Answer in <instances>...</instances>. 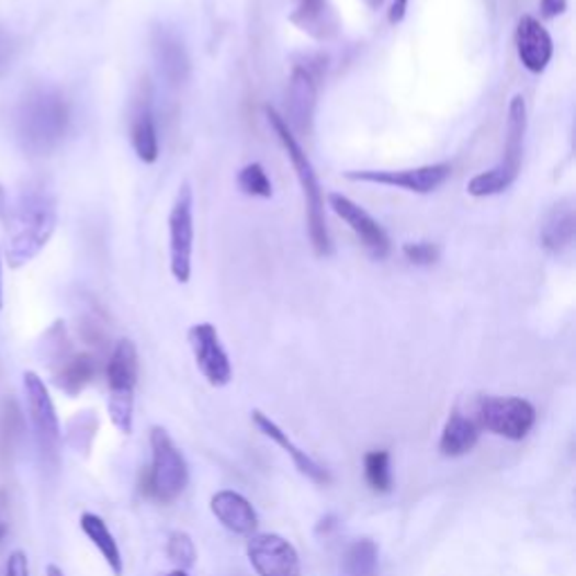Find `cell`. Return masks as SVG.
I'll list each match as a JSON object with an SVG mask.
<instances>
[{
  "mask_svg": "<svg viewBox=\"0 0 576 576\" xmlns=\"http://www.w3.org/2000/svg\"><path fill=\"white\" fill-rule=\"evenodd\" d=\"M57 228V201L43 190H25L8 218V259L12 266L32 261L48 246Z\"/></svg>",
  "mask_w": 576,
  "mask_h": 576,
  "instance_id": "cell-1",
  "label": "cell"
},
{
  "mask_svg": "<svg viewBox=\"0 0 576 576\" xmlns=\"http://www.w3.org/2000/svg\"><path fill=\"white\" fill-rule=\"evenodd\" d=\"M266 120H269L271 128L275 131L280 145L284 147V151H286V156L295 169V176H297L302 194H304V203H306V228H308V239H312L314 252L318 257H329L331 255V235L327 228L325 194H323V188L318 181L316 167H314L312 158L304 154L297 138L293 136V131L284 122V115H280L273 106H266Z\"/></svg>",
  "mask_w": 576,
  "mask_h": 576,
  "instance_id": "cell-2",
  "label": "cell"
},
{
  "mask_svg": "<svg viewBox=\"0 0 576 576\" xmlns=\"http://www.w3.org/2000/svg\"><path fill=\"white\" fill-rule=\"evenodd\" d=\"M70 104L55 88H38L19 109V136L27 151L50 154L68 133Z\"/></svg>",
  "mask_w": 576,
  "mask_h": 576,
  "instance_id": "cell-3",
  "label": "cell"
},
{
  "mask_svg": "<svg viewBox=\"0 0 576 576\" xmlns=\"http://www.w3.org/2000/svg\"><path fill=\"white\" fill-rule=\"evenodd\" d=\"M524 136H527V102L518 93L509 102V113H507V140H505V151L502 160L486 169L468 181L466 192L475 199H486V196H498L505 194L520 176L522 167V154H524Z\"/></svg>",
  "mask_w": 576,
  "mask_h": 576,
  "instance_id": "cell-4",
  "label": "cell"
},
{
  "mask_svg": "<svg viewBox=\"0 0 576 576\" xmlns=\"http://www.w3.org/2000/svg\"><path fill=\"white\" fill-rule=\"evenodd\" d=\"M151 444V466L143 475V494L156 502L171 505L179 500L190 482V468L181 453L173 444L169 432L160 426H154L149 432Z\"/></svg>",
  "mask_w": 576,
  "mask_h": 576,
  "instance_id": "cell-5",
  "label": "cell"
},
{
  "mask_svg": "<svg viewBox=\"0 0 576 576\" xmlns=\"http://www.w3.org/2000/svg\"><path fill=\"white\" fill-rule=\"evenodd\" d=\"M140 374L138 347L133 340L122 338L113 347L106 363V383H109V415L113 426L122 434L133 432V402H136V385Z\"/></svg>",
  "mask_w": 576,
  "mask_h": 576,
  "instance_id": "cell-6",
  "label": "cell"
},
{
  "mask_svg": "<svg viewBox=\"0 0 576 576\" xmlns=\"http://www.w3.org/2000/svg\"><path fill=\"white\" fill-rule=\"evenodd\" d=\"M23 392L27 402V417L32 423L34 441L43 466L57 468L61 451V426L53 396L36 372L23 374Z\"/></svg>",
  "mask_w": 576,
  "mask_h": 576,
  "instance_id": "cell-7",
  "label": "cell"
},
{
  "mask_svg": "<svg viewBox=\"0 0 576 576\" xmlns=\"http://www.w3.org/2000/svg\"><path fill=\"white\" fill-rule=\"evenodd\" d=\"M327 70V59L323 55H306L295 61L289 81V113L284 122L293 131V136H308L314 128V115L318 106V88Z\"/></svg>",
  "mask_w": 576,
  "mask_h": 576,
  "instance_id": "cell-8",
  "label": "cell"
},
{
  "mask_svg": "<svg viewBox=\"0 0 576 576\" xmlns=\"http://www.w3.org/2000/svg\"><path fill=\"white\" fill-rule=\"evenodd\" d=\"M482 430L522 441L537 423V408L520 396H479L471 413Z\"/></svg>",
  "mask_w": 576,
  "mask_h": 576,
  "instance_id": "cell-9",
  "label": "cell"
},
{
  "mask_svg": "<svg viewBox=\"0 0 576 576\" xmlns=\"http://www.w3.org/2000/svg\"><path fill=\"white\" fill-rule=\"evenodd\" d=\"M194 255V190L183 183L169 212V269L173 280L188 284Z\"/></svg>",
  "mask_w": 576,
  "mask_h": 576,
  "instance_id": "cell-10",
  "label": "cell"
},
{
  "mask_svg": "<svg viewBox=\"0 0 576 576\" xmlns=\"http://www.w3.org/2000/svg\"><path fill=\"white\" fill-rule=\"evenodd\" d=\"M451 162H434L413 169H349L342 176L351 183L385 185L410 194H432L451 179Z\"/></svg>",
  "mask_w": 576,
  "mask_h": 576,
  "instance_id": "cell-11",
  "label": "cell"
},
{
  "mask_svg": "<svg viewBox=\"0 0 576 576\" xmlns=\"http://www.w3.org/2000/svg\"><path fill=\"white\" fill-rule=\"evenodd\" d=\"M188 340L196 368L205 376V381L214 387H226L233 381V363L224 342L218 338L216 327L210 323L194 325L188 331Z\"/></svg>",
  "mask_w": 576,
  "mask_h": 576,
  "instance_id": "cell-12",
  "label": "cell"
},
{
  "mask_svg": "<svg viewBox=\"0 0 576 576\" xmlns=\"http://www.w3.org/2000/svg\"><path fill=\"white\" fill-rule=\"evenodd\" d=\"M246 554L257 576H302L297 550L280 534H252Z\"/></svg>",
  "mask_w": 576,
  "mask_h": 576,
  "instance_id": "cell-13",
  "label": "cell"
},
{
  "mask_svg": "<svg viewBox=\"0 0 576 576\" xmlns=\"http://www.w3.org/2000/svg\"><path fill=\"white\" fill-rule=\"evenodd\" d=\"M327 201L329 207L345 221L351 233L361 239V244L374 259H385L389 255L392 248L389 237L368 210H363L359 203H353L349 196L338 192H331Z\"/></svg>",
  "mask_w": 576,
  "mask_h": 576,
  "instance_id": "cell-14",
  "label": "cell"
},
{
  "mask_svg": "<svg viewBox=\"0 0 576 576\" xmlns=\"http://www.w3.org/2000/svg\"><path fill=\"white\" fill-rule=\"evenodd\" d=\"M516 53L520 64L531 72L541 75L547 70L554 57V41L547 27L531 14L518 19L516 25Z\"/></svg>",
  "mask_w": 576,
  "mask_h": 576,
  "instance_id": "cell-15",
  "label": "cell"
},
{
  "mask_svg": "<svg viewBox=\"0 0 576 576\" xmlns=\"http://www.w3.org/2000/svg\"><path fill=\"white\" fill-rule=\"evenodd\" d=\"M154 59L158 75L169 86H183L190 77L192 64L183 38L169 27H156L154 30Z\"/></svg>",
  "mask_w": 576,
  "mask_h": 576,
  "instance_id": "cell-16",
  "label": "cell"
},
{
  "mask_svg": "<svg viewBox=\"0 0 576 576\" xmlns=\"http://www.w3.org/2000/svg\"><path fill=\"white\" fill-rule=\"evenodd\" d=\"M252 423L259 428V432H261L263 437H269L271 441H275V444H278L286 455H291L295 468H297L302 475H306L308 479L316 482V484H323V486L331 482L329 471H327L325 466H320L312 455H306V451L297 449V447L293 444V441H291V437H289L269 415H263L261 410H252Z\"/></svg>",
  "mask_w": 576,
  "mask_h": 576,
  "instance_id": "cell-17",
  "label": "cell"
},
{
  "mask_svg": "<svg viewBox=\"0 0 576 576\" xmlns=\"http://www.w3.org/2000/svg\"><path fill=\"white\" fill-rule=\"evenodd\" d=\"M210 511L214 518L230 529L233 534L239 537H252L257 531L259 518L255 507L237 492H218L210 500Z\"/></svg>",
  "mask_w": 576,
  "mask_h": 576,
  "instance_id": "cell-18",
  "label": "cell"
},
{
  "mask_svg": "<svg viewBox=\"0 0 576 576\" xmlns=\"http://www.w3.org/2000/svg\"><path fill=\"white\" fill-rule=\"evenodd\" d=\"M479 432L482 428L477 426L475 417L468 413H462L460 408H455L447 423L444 430H441L439 437V453L444 458H462L468 455L479 441Z\"/></svg>",
  "mask_w": 576,
  "mask_h": 576,
  "instance_id": "cell-19",
  "label": "cell"
},
{
  "mask_svg": "<svg viewBox=\"0 0 576 576\" xmlns=\"http://www.w3.org/2000/svg\"><path fill=\"white\" fill-rule=\"evenodd\" d=\"M576 235V212L572 199L558 201L545 216L541 226V246L547 252L561 255L574 244Z\"/></svg>",
  "mask_w": 576,
  "mask_h": 576,
  "instance_id": "cell-20",
  "label": "cell"
},
{
  "mask_svg": "<svg viewBox=\"0 0 576 576\" xmlns=\"http://www.w3.org/2000/svg\"><path fill=\"white\" fill-rule=\"evenodd\" d=\"M55 368V383L68 396H77L98 374V359L88 351H70Z\"/></svg>",
  "mask_w": 576,
  "mask_h": 576,
  "instance_id": "cell-21",
  "label": "cell"
},
{
  "mask_svg": "<svg viewBox=\"0 0 576 576\" xmlns=\"http://www.w3.org/2000/svg\"><path fill=\"white\" fill-rule=\"evenodd\" d=\"M291 23L318 41H327L338 32V16L329 0H297Z\"/></svg>",
  "mask_w": 576,
  "mask_h": 576,
  "instance_id": "cell-22",
  "label": "cell"
},
{
  "mask_svg": "<svg viewBox=\"0 0 576 576\" xmlns=\"http://www.w3.org/2000/svg\"><path fill=\"white\" fill-rule=\"evenodd\" d=\"M131 145L136 156L145 165H154L160 156V140H158V128L154 120V111L149 102H143L136 109V115L131 120Z\"/></svg>",
  "mask_w": 576,
  "mask_h": 576,
  "instance_id": "cell-23",
  "label": "cell"
},
{
  "mask_svg": "<svg viewBox=\"0 0 576 576\" xmlns=\"http://www.w3.org/2000/svg\"><path fill=\"white\" fill-rule=\"evenodd\" d=\"M79 527H81L83 534L88 537V541H91V543L100 550V554L104 556V561H106V565L111 567V572H113L115 576H122V572H124V561H122L117 541L113 539L111 529H109V524L104 522V518H100L98 513L86 511V513H81V518H79Z\"/></svg>",
  "mask_w": 576,
  "mask_h": 576,
  "instance_id": "cell-24",
  "label": "cell"
},
{
  "mask_svg": "<svg viewBox=\"0 0 576 576\" xmlns=\"http://www.w3.org/2000/svg\"><path fill=\"white\" fill-rule=\"evenodd\" d=\"M25 432V419L14 398L0 404V458L10 460Z\"/></svg>",
  "mask_w": 576,
  "mask_h": 576,
  "instance_id": "cell-25",
  "label": "cell"
},
{
  "mask_svg": "<svg viewBox=\"0 0 576 576\" xmlns=\"http://www.w3.org/2000/svg\"><path fill=\"white\" fill-rule=\"evenodd\" d=\"M342 569L347 576H379V547L370 539H361L349 545Z\"/></svg>",
  "mask_w": 576,
  "mask_h": 576,
  "instance_id": "cell-26",
  "label": "cell"
},
{
  "mask_svg": "<svg viewBox=\"0 0 576 576\" xmlns=\"http://www.w3.org/2000/svg\"><path fill=\"white\" fill-rule=\"evenodd\" d=\"M365 479L374 494H389L392 492V468H389V453L387 451H370L363 462Z\"/></svg>",
  "mask_w": 576,
  "mask_h": 576,
  "instance_id": "cell-27",
  "label": "cell"
},
{
  "mask_svg": "<svg viewBox=\"0 0 576 576\" xmlns=\"http://www.w3.org/2000/svg\"><path fill=\"white\" fill-rule=\"evenodd\" d=\"M237 185L246 196H252V199H271L273 196V183L269 179V173H266V169L259 162H250L239 171Z\"/></svg>",
  "mask_w": 576,
  "mask_h": 576,
  "instance_id": "cell-28",
  "label": "cell"
},
{
  "mask_svg": "<svg viewBox=\"0 0 576 576\" xmlns=\"http://www.w3.org/2000/svg\"><path fill=\"white\" fill-rule=\"evenodd\" d=\"M167 556L176 569H190L196 563V547L188 531H173L167 541Z\"/></svg>",
  "mask_w": 576,
  "mask_h": 576,
  "instance_id": "cell-29",
  "label": "cell"
},
{
  "mask_svg": "<svg viewBox=\"0 0 576 576\" xmlns=\"http://www.w3.org/2000/svg\"><path fill=\"white\" fill-rule=\"evenodd\" d=\"M402 252L415 266H432L439 261V255H441L439 246L432 241H408L404 244Z\"/></svg>",
  "mask_w": 576,
  "mask_h": 576,
  "instance_id": "cell-30",
  "label": "cell"
},
{
  "mask_svg": "<svg viewBox=\"0 0 576 576\" xmlns=\"http://www.w3.org/2000/svg\"><path fill=\"white\" fill-rule=\"evenodd\" d=\"M3 576H30V565H27L25 552L16 550L10 554V558L5 561V567H3Z\"/></svg>",
  "mask_w": 576,
  "mask_h": 576,
  "instance_id": "cell-31",
  "label": "cell"
},
{
  "mask_svg": "<svg viewBox=\"0 0 576 576\" xmlns=\"http://www.w3.org/2000/svg\"><path fill=\"white\" fill-rule=\"evenodd\" d=\"M12 55H14V43H12L10 34L0 27V72H5L10 68Z\"/></svg>",
  "mask_w": 576,
  "mask_h": 576,
  "instance_id": "cell-32",
  "label": "cell"
},
{
  "mask_svg": "<svg viewBox=\"0 0 576 576\" xmlns=\"http://www.w3.org/2000/svg\"><path fill=\"white\" fill-rule=\"evenodd\" d=\"M12 531V522H10V502L8 496L0 492V545H3L10 537Z\"/></svg>",
  "mask_w": 576,
  "mask_h": 576,
  "instance_id": "cell-33",
  "label": "cell"
},
{
  "mask_svg": "<svg viewBox=\"0 0 576 576\" xmlns=\"http://www.w3.org/2000/svg\"><path fill=\"white\" fill-rule=\"evenodd\" d=\"M567 10V0H541L543 19H558Z\"/></svg>",
  "mask_w": 576,
  "mask_h": 576,
  "instance_id": "cell-34",
  "label": "cell"
},
{
  "mask_svg": "<svg viewBox=\"0 0 576 576\" xmlns=\"http://www.w3.org/2000/svg\"><path fill=\"white\" fill-rule=\"evenodd\" d=\"M408 5H410V0H394V3H392V10H389V14H387L389 25H398V23H402V21L406 19V14H408Z\"/></svg>",
  "mask_w": 576,
  "mask_h": 576,
  "instance_id": "cell-35",
  "label": "cell"
},
{
  "mask_svg": "<svg viewBox=\"0 0 576 576\" xmlns=\"http://www.w3.org/2000/svg\"><path fill=\"white\" fill-rule=\"evenodd\" d=\"M336 527H338V518H336V516H327V518H323L320 524H318V534H329V531L336 529Z\"/></svg>",
  "mask_w": 576,
  "mask_h": 576,
  "instance_id": "cell-36",
  "label": "cell"
},
{
  "mask_svg": "<svg viewBox=\"0 0 576 576\" xmlns=\"http://www.w3.org/2000/svg\"><path fill=\"white\" fill-rule=\"evenodd\" d=\"M46 576H66V574H64V569H61L59 565L50 563V565L46 567Z\"/></svg>",
  "mask_w": 576,
  "mask_h": 576,
  "instance_id": "cell-37",
  "label": "cell"
},
{
  "mask_svg": "<svg viewBox=\"0 0 576 576\" xmlns=\"http://www.w3.org/2000/svg\"><path fill=\"white\" fill-rule=\"evenodd\" d=\"M363 3H365L370 10H379V8L385 3V0H363Z\"/></svg>",
  "mask_w": 576,
  "mask_h": 576,
  "instance_id": "cell-38",
  "label": "cell"
},
{
  "mask_svg": "<svg viewBox=\"0 0 576 576\" xmlns=\"http://www.w3.org/2000/svg\"><path fill=\"white\" fill-rule=\"evenodd\" d=\"M167 576H190L185 569H173V572H169Z\"/></svg>",
  "mask_w": 576,
  "mask_h": 576,
  "instance_id": "cell-39",
  "label": "cell"
},
{
  "mask_svg": "<svg viewBox=\"0 0 576 576\" xmlns=\"http://www.w3.org/2000/svg\"><path fill=\"white\" fill-rule=\"evenodd\" d=\"M0 306H3V286H0Z\"/></svg>",
  "mask_w": 576,
  "mask_h": 576,
  "instance_id": "cell-40",
  "label": "cell"
}]
</instances>
